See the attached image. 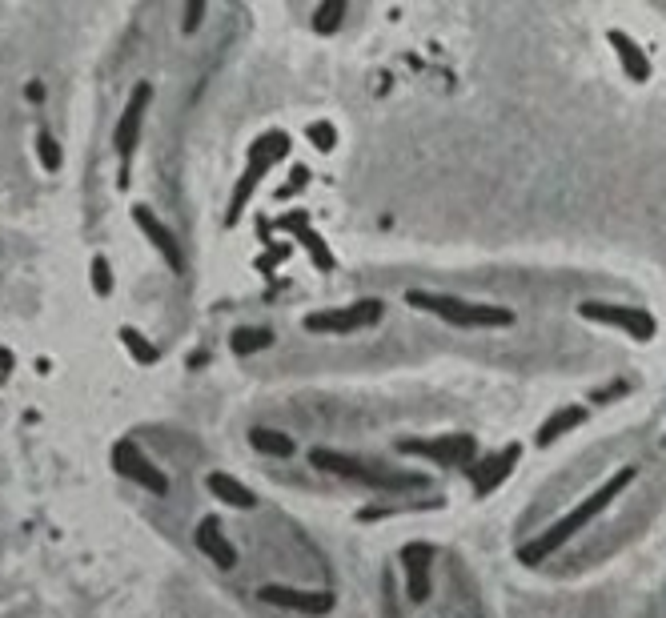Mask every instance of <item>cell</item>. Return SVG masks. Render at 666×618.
Masks as SVG:
<instances>
[{
	"label": "cell",
	"instance_id": "obj_1",
	"mask_svg": "<svg viewBox=\"0 0 666 618\" xmlns=\"http://www.w3.org/2000/svg\"><path fill=\"white\" fill-rule=\"evenodd\" d=\"M630 482H634V470H630V466H622V470H618V474H614L606 486L590 490V498H582V502H578L570 514H562V518H558L554 526H546L538 538H530V542L518 550V562H522V566H538L542 558L558 554V550H562V546H566V542H570V538H574V534H578L586 522H594V518H598V514H602V510H606V506L618 498V490H626Z\"/></svg>",
	"mask_w": 666,
	"mask_h": 618
},
{
	"label": "cell",
	"instance_id": "obj_2",
	"mask_svg": "<svg viewBox=\"0 0 666 618\" xmlns=\"http://www.w3.org/2000/svg\"><path fill=\"white\" fill-rule=\"evenodd\" d=\"M406 301L426 314H438L442 322L458 326V330H494V326H510L514 314L502 305H478V301H462L450 293H426V289H410Z\"/></svg>",
	"mask_w": 666,
	"mask_h": 618
},
{
	"label": "cell",
	"instance_id": "obj_3",
	"mask_svg": "<svg viewBox=\"0 0 666 618\" xmlns=\"http://www.w3.org/2000/svg\"><path fill=\"white\" fill-rule=\"evenodd\" d=\"M309 462H313L317 470L333 474V478L366 482L370 490H402V486H406V490H418V486H426V478H422V474H406V470H382V466H374V462H366V458L338 454V450H325V446L309 450Z\"/></svg>",
	"mask_w": 666,
	"mask_h": 618
},
{
	"label": "cell",
	"instance_id": "obj_4",
	"mask_svg": "<svg viewBox=\"0 0 666 618\" xmlns=\"http://www.w3.org/2000/svg\"><path fill=\"white\" fill-rule=\"evenodd\" d=\"M285 153H289V137H285V133H265V137H257V141L249 145V165H245V173H241V181H237V189H233V201H229L225 225H233V221L245 213L253 189L261 185V177L269 173V165H277Z\"/></svg>",
	"mask_w": 666,
	"mask_h": 618
},
{
	"label": "cell",
	"instance_id": "obj_5",
	"mask_svg": "<svg viewBox=\"0 0 666 618\" xmlns=\"http://www.w3.org/2000/svg\"><path fill=\"white\" fill-rule=\"evenodd\" d=\"M374 322H382V301H354V305H342V309H313L305 314V330L309 334H362L370 330Z\"/></svg>",
	"mask_w": 666,
	"mask_h": 618
},
{
	"label": "cell",
	"instance_id": "obj_6",
	"mask_svg": "<svg viewBox=\"0 0 666 618\" xmlns=\"http://www.w3.org/2000/svg\"><path fill=\"white\" fill-rule=\"evenodd\" d=\"M578 318H586V322H602V326H610V330H622V334L634 338V342H654V334H658L654 314H646V309H630V305L582 301V305H578Z\"/></svg>",
	"mask_w": 666,
	"mask_h": 618
},
{
	"label": "cell",
	"instance_id": "obj_7",
	"mask_svg": "<svg viewBox=\"0 0 666 618\" xmlns=\"http://www.w3.org/2000/svg\"><path fill=\"white\" fill-rule=\"evenodd\" d=\"M149 97H153V85H137L133 93H129V105H125V113H121V121H117V129H113V149H117V157H121V185H129V161H133V153H137V145H141V125H145V109H149Z\"/></svg>",
	"mask_w": 666,
	"mask_h": 618
},
{
	"label": "cell",
	"instance_id": "obj_8",
	"mask_svg": "<svg viewBox=\"0 0 666 618\" xmlns=\"http://www.w3.org/2000/svg\"><path fill=\"white\" fill-rule=\"evenodd\" d=\"M113 470L125 474L129 482H137V486L149 490V494H169V474H165L161 466H153V462L145 458V450L133 446V442H117V446H113Z\"/></svg>",
	"mask_w": 666,
	"mask_h": 618
},
{
	"label": "cell",
	"instance_id": "obj_9",
	"mask_svg": "<svg viewBox=\"0 0 666 618\" xmlns=\"http://www.w3.org/2000/svg\"><path fill=\"white\" fill-rule=\"evenodd\" d=\"M474 450L478 446H474L470 434H446V438H430V442L406 438L402 442V454H422L438 466H474Z\"/></svg>",
	"mask_w": 666,
	"mask_h": 618
},
{
	"label": "cell",
	"instance_id": "obj_10",
	"mask_svg": "<svg viewBox=\"0 0 666 618\" xmlns=\"http://www.w3.org/2000/svg\"><path fill=\"white\" fill-rule=\"evenodd\" d=\"M257 598L269 602V606H281V610H301L309 618H321V614L333 610V594L329 590H305V586H277V582H269V586L257 590Z\"/></svg>",
	"mask_w": 666,
	"mask_h": 618
},
{
	"label": "cell",
	"instance_id": "obj_11",
	"mask_svg": "<svg viewBox=\"0 0 666 618\" xmlns=\"http://www.w3.org/2000/svg\"><path fill=\"white\" fill-rule=\"evenodd\" d=\"M398 562L406 570V594L410 602H426L430 598V566H434V550L426 542H406L398 550Z\"/></svg>",
	"mask_w": 666,
	"mask_h": 618
},
{
	"label": "cell",
	"instance_id": "obj_12",
	"mask_svg": "<svg viewBox=\"0 0 666 618\" xmlns=\"http://www.w3.org/2000/svg\"><path fill=\"white\" fill-rule=\"evenodd\" d=\"M518 454H522V446L510 442L506 450H498V454H490V458H478V462L470 466V482H474V490H478V494H494V490L514 474Z\"/></svg>",
	"mask_w": 666,
	"mask_h": 618
},
{
	"label": "cell",
	"instance_id": "obj_13",
	"mask_svg": "<svg viewBox=\"0 0 666 618\" xmlns=\"http://www.w3.org/2000/svg\"><path fill=\"white\" fill-rule=\"evenodd\" d=\"M133 221H137V225H141V233L153 241V249L169 261V269H173V273H181V269H185V253H181V245L173 241L169 225H165V221H161L149 205H133Z\"/></svg>",
	"mask_w": 666,
	"mask_h": 618
},
{
	"label": "cell",
	"instance_id": "obj_14",
	"mask_svg": "<svg viewBox=\"0 0 666 618\" xmlns=\"http://www.w3.org/2000/svg\"><path fill=\"white\" fill-rule=\"evenodd\" d=\"M193 542H197V550H201L213 566H221V570H233V566H237V550H233V542L225 538L221 518L205 514V518L197 522V530H193Z\"/></svg>",
	"mask_w": 666,
	"mask_h": 618
},
{
	"label": "cell",
	"instance_id": "obj_15",
	"mask_svg": "<svg viewBox=\"0 0 666 618\" xmlns=\"http://www.w3.org/2000/svg\"><path fill=\"white\" fill-rule=\"evenodd\" d=\"M205 486H209L225 506H237V510H253V506H257V494H253L245 482H237L233 474H225V470H213V474L205 478Z\"/></svg>",
	"mask_w": 666,
	"mask_h": 618
},
{
	"label": "cell",
	"instance_id": "obj_16",
	"mask_svg": "<svg viewBox=\"0 0 666 618\" xmlns=\"http://www.w3.org/2000/svg\"><path fill=\"white\" fill-rule=\"evenodd\" d=\"M610 45H614V53H618V61H622V73H626L630 81H646V77H650V61H646V53H642L626 33L610 29Z\"/></svg>",
	"mask_w": 666,
	"mask_h": 618
},
{
	"label": "cell",
	"instance_id": "obj_17",
	"mask_svg": "<svg viewBox=\"0 0 666 618\" xmlns=\"http://www.w3.org/2000/svg\"><path fill=\"white\" fill-rule=\"evenodd\" d=\"M582 422H586V410H582V406H562V410H558V414H550V418H546V426L538 430V446H542V450H546V446H554L562 434H570V430H574V426H582Z\"/></svg>",
	"mask_w": 666,
	"mask_h": 618
},
{
	"label": "cell",
	"instance_id": "obj_18",
	"mask_svg": "<svg viewBox=\"0 0 666 618\" xmlns=\"http://www.w3.org/2000/svg\"><path fill=\"white\" fill-rule=\"evenodd\" d=\"M249 446H253L257 454H269V458H293V450H297L289 434L265 430V426H253V430H249Z\"/></svg>",
	"mask_w": 666,
	"mask_h": 618
},
{
	"label": "cell",
	"instance_id": "obj_19",
	"mask_svg": "<svg viewBox=\"0 0 666 618\" xmlns=\"http://www.w3.org/2000/svg\"><path fill=\"white\" fill-rule=\"evenodd\" d=\"M269 346H273V330H257V326L233 330V338H229V350H233L237 358H249V354L269 350Z\"/></svg>",
	"mask_w": 666,
	"mask_h": 618
},
{
	"label": "cell",
	"instance_id": "obj_20",
	"mask_svg": "<svg viewBox=\"0 0 666 618\" xmlns=\"http://www.w3.org/2000/svg\"><path fill=\"white\" fill-rule=\"evenodd\" d=\"M346 0H325V5H317V13H313V29L321 33V37H329V33H338V25L346 21Z\"/></svg>",
	"mask_w": 666,
	"mask_h": 618
},
{
	"label": "cell",
	"instance_id": "obj_21",
	"mask_svg": "<svg viewBox=\"0 0 666 618\" xmlns=\"http://www.w3.org/2000/svg\"><path fill=\"white\" fill-rule=\"evenodd\" d=\"M121 342H125V350H129L141 366H157V346H153L149 338H141L133 326H121Z\"/></svg>",
	"mask_w": 666,
	"mask_h": 618
},
{
	"label": "cell",
	"instance_id": "obj_22",
	"mask_svg": "<svg viewBox=\"0 0 666 618\" xmlns=\"http://www.w3.org/2000/svg\"><path fill=\"white\" fill-rule=\"evenodd\" d=\"M297 237H301V245H305V249L313 253L317 269H321V273H329V269H333V253L325 249V241H321V237H317V233H313L309 225H297Z\"/></svg>",
	"mask_w": 666,
	"mask_h": 618
},
{
	"label": "cell",
	"instance_id": "obj_23",
	"mask_svg": "<svg viewBox=\"0 0 666 618\" xmlns=\"http://www.w3.org/2000/svg\"><path fill=\"white\" fill-rule=\"evenodd\" d=\"M93 293L97 297H109L113 293V269H109V257H93Z\"/></svg>",
	"mask_w": 666,
	"mask_h": 618
},
{
	"label": "cell",
	"instance_id": "obj_24",
	"mask_svg": "<svg viewBox=\"0 0 666 618\" xmlns=\"http://www.w3.org/2000/svg\"><path fill=\"white\" fill-rule=\"evenodd\" d=\"M37 149H41V161H45V169H49V173H57V169H61V149H57V141H53L49 133H41Z\"/></svg>",
	"mask_w": 666,
	"mask_h": 618
},
{
	"label": "cell",
	"instance_id": "obj_25",
	"mask_svg": "<svg viewBox=\"0 0 666 618\" xmlns=\"http://www.w3.org/2000/svg\"><path fill=\"white\" fill-rule=\"evenodd\" d=\"M309 137H313V145H317L321 153H329V149H333V141H338V133H333V125H329V121H317V125L309 129Z\"/></svg>",
	"mask_w": 666,
	"mask_h": 618
},
{
	"label": "cell",
	"instance_id": "obj_26",
	"mask_svg": "<svg viewBox=\"0 0 666 618\" xmlns=\"http://www.w3.org/2000/svg\"><path fill=\"white\" fill-rule=\"evenodd\" d=\"M201 17H205V0H189L181 29H185V33H197V29H201Z\"/></svg>",
	"mask_w": 666,
	"mask_h": 618
}]
</instances>
